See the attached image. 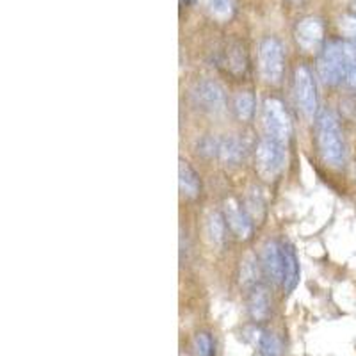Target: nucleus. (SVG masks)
Wrapping results in <instances>:
<instances>
[{
    "mask_svg": "<svg viewBox=\"0 0 356 356\" xmlns=\"http://www.w3.org/2000/svg\"><path fill=\"white\" fill-rule=\"evenodd\" d=\"M316 132L324 161L333 168L342 166L346 161V143L335 116L328 111H321L316 116Z\"/></svg>",
    "mask_w": 356,
    "mask_h": 356,
    "instance_id": "1",
    "label": "nucleus"
},
{
    "mask_svg": "<svg viewBox=\"0 0 356 356\" xmlns=\"http://www.w3.org/2000/svg\"><path fill=\"white\" fill-rule=\"evenodd\" d=\"M317 70H319V77L323 79L324 84L337 86L346 81L344 43L332 41L326 44L319 57V63H317Z\"/></svg>",
    "mask_w": 356,
    "mask_h": 356,
    "instance_id": "2",
    "label": "nucleus"
},
{
    "mask_svg": "<svg viewBox=\"0 0 356 356\" xmlns=\"http://www.w3.org/2000/svg\"><path fill=\"white\" fill-rule=\"evenodd\" d=\"M264 127L269 138L287 145L292 136V123L284 104L276 98H267L264 104Z\"/></svg>",
    "mask_w": 356,
    "mask_h": 356,
    "instance_id": "3",
    "label": "nucleus"
},
{
    "mask_svg": "<svg viewBox=\"0 0 356 356\" xmlns=\"http://www.w3.org/2000/svg\"><path fill=\"white\" fill-rule=\"evenodd\" d=\"M285 164V146L275 138H266L257 146V166L264 178H275Z\"/></svg>",
    "mask_w": 356,
    "mask_h": 356,
    "instance_id": "4",
    "label": "nucleus"
},
{
    "mask_svg": "<svg viewBox=\"0 0 356 356\" xmlns=\"http://www.w3.org/2000/svg\"><path fill=\"white\" fill-rule=\"evenodd\" d=\"M260 73L266 82L276 84L284 73V49L275 38H266L260 43Z\"/></svg>",
    "mask_w": 356,
    "mask_h": 356,
    "instance_id": "5",
    "label": "nucleus"
},
{
    "mask_svg": "<svg viewBox=\"0 0 356 356\" xmlns=\"http://www.w3.org/2000/svg\"><path fill=\"white\" fill-rule=\"evenodd\" d=\"M294 93L296 100L303 109V113L308 118L317 116V93H316V82L312 77V72L307 66H300L294 73Z\"/></svg>",
    "mask_w": 356,
    "mask_h": 356,
    "instance_id": "6",
    "label": "nucleus"
},
{
    "mask_svg": "<svg viewBox=\"0 0 356 356\" xmlns=\"http://www.w3.org/2000/svg\"><path fill=\"white\" fill-rule=\"evenodd\" d=\"M324 38V29L319 18H303L296 25V40L307 52H314L321 47Z\"/></svg>",
    "mask_w": 356,
    "mask_h": 356,
    "instance_id": "7",
    "label": "nucleus"
},
{
    "mask_svg": "<svg viewBox=\"0 0 356 356\" xmlns=\"http://www.w3.org/2000/svg\"><path fill=\"white\" fill-rule=\"evenodd\" d=\"M262 269L267 278L275 284H282L284 280V257H282V244L267 243L262 251Z\"/></svg>",
    "mask_w": 356,
    "mask_h": 356,
    "instance_id": "8",
    "label": "nucleus"
},
{
    "mask_svg": "<svg viewBox=\"0 0 356 356\" xmlns=\"http://www.w3.org/2000/svg\"><path fill=\"white\" fill-rule=\"evenodd\" d=\"M225 219H227L228 227L234 232L237 237L241 239H248L253 230V225H251V218L248 216L246 211H243L235 202H227L225 205Z\"/></svg>",
    "mask_w": 356,
    "mask_h": 356,
    "instance_id": "9",
    "label": "nucleus"
},
{
    "mask_svg": "<svg viewBox=\"0 0 356 356\" xmlns=\"http://www.w3.org/2000/svg\"><path fill=\"white\" fill-rule=\"evenodd\" d=\"M195 98L209 111H221L225 107V93L216 82L202 81L195 89Z\"/></svg>",
    "mask_w": 356,
    "mask_h": 356,
    "instance_id": "10",
    "label": "nucleus"
},
{
    "mask_svg": "<svg viewBox=\"0 0 356 356\" xmlns=\"http://www.w3.org/2000/svg\"><path fill=\"white\" fill-rule=\"evenodd\" d=\"M282 257H284V280L282 287L285 292L294 291L298 282H300V264L298 257L291 244H282Z\"/></svg>",
    "mask_w": 356,
    "mask_h": 356,
    "instance_id": "11",
    "label": "nucleus"
},
{
    "mask_svg": "<svg viewBox=\"0 0 356 356\" xmlns=\"http://www.w3.org/2000/svg\"><path fill=\"white\" fill-rule=\"evenodd\" d=\"M248 310H250L251 317L255 321H264L269 312H271V301H269V296L264 289L253 287L250 294V300H248Z\"/></svg>",
    "mask_w": 356,
    "mask_h": 356,
    "instance_id": "12",
    "label": "nucleus"
},
{
    "mask_svg": "<svg viewBox=\"0 0 356 356\" xmlns=\"http://www.w3.org/2000/svg\"><path fill=\"white\" fill-rule=\"evenodd\" d=\"M178 184H180V191L186 196H189V198L198 196L202 184H200L196 171L186 161H180V166H178Z\"/></svg>",
    "mask_w": 356,
    "mask_h": 356,
    "instance_id": "13",
    "label": "nucleus"
},
{
    "mask_svg": "<svg viewBox=\"0 0 356 356\" xmlns=\"http://www.w3.org/2000/svg\"><path fill=\"white\" fill-rule=\"evenodd\" d=\"M219 157L228 164H237L246 157V143L239 138H227L219 141Z\"/></svg>",
    "mask_w": 356,
    "mask_h": 356,
    "instance_id": "14",
    "label": "nucleus"
},
{
    "mask_svg": "<svg viewBox=\"0 0 356 356\" xmlns=\"http://www.w3.org/2000/svg\"><path fill=\"white\" fill-rule=\"evenodd\" d=\"M225 221L227 219L222 218L219 212H211L209 218H207V237H209L211 244H214V246H221L222 241H225Z\"/></svg>",
    "mask_w": 356,
    "mask_h": 356,
    "instance_id": "15",
    "label": "nucleus"
},
{
    "mask_svg": "<svg viewBox=\"0 0 356 356\" xmlns=\"http://www.w3.org/2000/svg\"><path fill=\"white\" fill-rule=\"evenodd\" d=\"M207 11L211 13V17L219 22H228L235 13L234 0H205Z\"/></svg>",
    "mask_w": 356,
    "mask_h": 356,
    "instance_id": "16",
    "label": "nucleus"
},
{
    "mask_svg": "<svg viewBox=\"0 0 356 356\" xmlns=\"http://www.w3.org/2000/svg\"><path fill=\"white\" fill-rule=\"evenodd\" d=\"M234 109L239 120L248 122L255 113V97L250 91H241L234 100Z\"/></svg>",
    "mask_w": 356,
    "mask_h": 356,
    "instance_id": "17",
    "label": "nucleus"
},
{
    "mask_svg": "<svg viewBox=\"0 0 356 356\" xmlns=\"http://www.w3.org/2000/svg\"><path fill=\"white\" fill-rule=\"evenodd\" d=\"M259 351L262 353V356H284V344L275 333H260Z\"/></svg>",
    "mask_w": 356,
    "mask_h": 356,
    "instance_id": "18",
    "label": "nucleus"
},
{
    "mask_svg": "<svg viewBox=\"0 0 356 356\" xmlns=\"http://www.w3.org/2000/svg\"><path fill=\"white\" fill-rule=\"evenodd\" d=\"M346 52V82L349 88L356 89V47L351 43H344Z\"/></svg>",
    "mask_w": 356,
    "mask_h": 356,
    "instance_id": "19",
    "label": "nucleus"
},
{
    "mask_svg": "<svg viewBox=\"0 0 356 356\" xmlns=\"http://www.w3.org/2000/svg\"><path fill=\"white\" fill-rule=\"evenodd\" d=\"M227 66L232 73H244L246 70V57H244V52L241 47H235V49H230L227 54Z\"/></svg>",
    "mask_w": 356,
    "mask_h": 356,
    "instance_id": "20",
    "label": "nucleus"
},
{
    "mask_svg": "<svg viewBox=\"0 0 356 356\" xmlns=\"http://www.w3.org/2000/svg\"><path fill=\"white\" fill-rule=\"evenodd\" d=\"M196 356H214V342L209 333H198L193 342Z\"/></svg>",
    "mask_w": 356,
    "mask_h": 356,
    "instance_id": "21",
    "label": "nucleus"
},
{
    "mask_svg": "<svg viewBox=\"0 0 356 356\" xmlns=\"http://www.w3.org/2000/svg\"><path fill=\"white\" fill-rule=\"evenodd\" d=\"M340 31L346 36L348 43L356 47V15H346L340 18Z\"/></svg>",
    "mask_w": 356,
    "mask_h": 356,
    "instance_id": "22",
    "label": "nucleus"
},
{
    "mask_svg": "<svg viewBox=\"0 0 356 356\" xmlns=\"http://www.w3.org/2000/svg\"><path fill=\"white\" fill-rule=\"evenodd\" d=\"M198 154L205 155V157H212V155L219 154V141L214 138H203L198 143Z\"/></svg>",
    "mask_w": 356,
    "mask_h": 356,
    "instance_id": "23",
    "label": "nucleus"
},
{
    "mask_svg": "<svg viewBox=\"0 0 356 356\" xmlns=\"http://www.w3.org/2000/svg\"><path fill=\"white\" fill-rule=\"evenodd\" d=\"M180 2H182V4H186V6H191L193 2H195V0H180Z\"/></svg>",
    "mask_w": 356,
    "mask_h": 356,
    "instance_id": "24",
    "label": "nucleus"
},
{
    "mask_svg": "<svg viewBox=\"0 0 356 356\" xmlns=\"http://www.w3.org/2000/svg\"><path fill=\"white\" fill-rule=\"evenodd\" d=\"M355 11H356V0H355Z\"/></svg>",
    "mask_w": 356,
    "mask_h": 356,
    "instance_id": "25",
    "label": "nucleus"
},
{
    "mask_svg": "<svg viewBox=\"0 0 356 356\" xmlns=\"http://www.w3.org/2000/svg\"><path fill=\"white\" fill-rule=\"evenodd\" d=\"M294 2H301V0H294Z\"/></svg>",
    "mask_w": 356,
    "mask_h": 356,
    "instance_id": "26",
    "label": "nucleus"
},
{
    "mask_svg": "<svg viewBox=\"0 0 356 356\" xmlns=\"http://www.w3.org/2000/svg\"><path fill=\"white\" fill-rule=\"evenodd\" d=\"M355 175H356V166H355Z\"/></svg>",
    "mask_w": 356,
    "mask_h": 356,
    "instance_id": "27",
    "label": "nucleus"
}]
</instances>
